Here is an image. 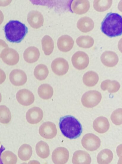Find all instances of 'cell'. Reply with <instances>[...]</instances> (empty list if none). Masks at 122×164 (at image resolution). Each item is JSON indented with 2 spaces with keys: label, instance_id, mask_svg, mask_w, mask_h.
Segmentation results:
<instances>
[{
  "label": "cell",
  "instance_id": "6da1fadb",
  "mask_svg": "<svg viewBox=\"0 0 122 164\" xmlns=\"http://www.w3.org/2000/svg\"><path fill=\"white\" fill-rule=\"evenodd\" d=\"M62 134L70 139L79 137L82 131L80 122L74 116L67 115L61 117L59 124Z\"/></svg>",
  "mask_w": 122,
  "mask_h": 164
},
{
  "label": "cell",
  "instance_id": "7a4b0ae2",
  "mask_svg": "<svg viewBox=\"0 0 122 164\" xmlns=\"http://www.w3.org/2000/svg\"><path fill=\"white\" fill-rule=\"evenodd\" d=\"M101 30L110 37L120 36L122 33V18L115 13H108L102 22Z\"/></svg>",
  "mask_w": 122,
  "mask_h": 164
},
{
  "label": "cell",
  "instance_id": "3957f363",
  "mask_svg": "<svg viewBox=\"0 0 122 164\" xmlns=\"http://www.w3.org/2000/svg\"><path fill=\"white\" fill-rule=\"evenodd\" d=\"M4 30L7 40L11 42L19 43L25 36L28 28L24 24L19 21L12 20L5 26Z\"/></svg>",
  "mask_w": 122,
  "mask_h": 164
},
{
  "label": "cell",
  "instance_id": "277c9868",
  "mask_svg": "<svg viewBox=\"0 0 122 164\" xmlns=\"http://www.w3.org/2000/svg\"><path fill=\"white\" fill-rule=\"evenodd\" d=\"M102 95L96 90H90L85 93L82 96L81 102L83 105L87 108L97 105L100 102Z\"/></svg>",
  "mask_w": 122,
  "mask_h": 164
},
{
  "label": "cell",
  "instance_id": "5b68a950",
  "mask_svg": "<svg viewBox=\"0 0 122 164\" xmlns=\"http://www.w3.org/2000/svg\"><path fill=\"white\" fill-rule=\"evenodd\" d=\"M81 143L83 147L87 150L94 151L100 146L101 141L97 136L92 133H88L82 137Z\"/></svg>",
  "mask_w": 122,
  "mask_h": 164
},
{
  "label": "cell",
  "instance_id": "8992f818",
  "mask_svg": "<svg viewBox=\"0 0 122 164\" xmlns=\"http://www.w3.org/2000/svg\"><path fill=\"white\" fill-rule=\"evenodd\" d=\"M71 62L73 66L76 69L79 70L84 69L89 64V57L85 52L82 51H78L73 55Z\"/></svg>",
  "mask_w": 122,
  "mask_h": 164
},
{
  "label": "cell",
  "instance_id": "52a82bcc",
  "mask_svg": "<svg viewBox=\"0 0 122 164\" xmlns=\"http://www.w3.org/2000/svg\"><path fill=\"white\" fill-rule=\"evenodd\" d=\"M1 57L4 63L10 66L16 65L19 60L18 53L13 49L8 47L2 51Z\"/></svg>",
  "mask_w": 122,
  "mask_h": 164
},
{
  "label": "cell",
  "instance_id": "ba28073f",
  "mask_svg": "<svg viewBox=\"0 0 122 164\" xmlns=\"http://www.w3.org/2000/svg\"><path fill=\"white\" fill-rule=\"evenodd\" d=\"M39 133L42 137L48 139L54 137L57 133V129L55 124L50 121L43 123L40 126Z\"/></svg>",
  "mask_w": 122,
  "mask_h": 164
},
{
  "label": "cell",
  "instance_id": "9c48e42d",
  "mask_svg": "<svg viewBox=\"0 0 122 164\" xmlns=\"http://www.w3.org/2000/svg\"><path fill=\"white\" fill-rule=\"evenodd\" d=\"M51 68L55 74L58 76H61L65 74L68 71L69 64L65 59L59 57L55 59L52 61Z\"/></svg>",
  "mask_w": 122,
  "mask_h": 164
},
{
  "label": "cell",
  "instance_id": "30bf717a",
  "mask_svg": "<svg viewBox=\"0 0 122 164\" xmlns=\"http://www.w3.org/2000/svg\"><path fill=\"white\" fill-rule=\"evenodd\" d=\"M69 157V151L63 147L56 148L53 150L52 155V160L56 164L66 163L68 161Z\"/></svg>",
  "mask_w": 122,
  "mask_h": 164
},
{
  "label": "cell",
  "instance_id": "8fae6325",
  "mask_svg": "<svg viewBox=\"0 0 122 164\" xmlns=\"http://www.w3.org/2000/svg\"><path fill=\"white\" fill-rule=\"evenodd\" d=\"M16 98L19 104L25 106L30 105L35 100V97L33 93L26 89L19 90L16 93Z\"/></svg>",
  "mask_w": 122,
  "mask_h": 164
},
{
  "label": "cell",
  "instance_id": "7c38bea8",
  "mask_svg": "<svg viewBox=\"0 0 122 164\" xmlns=\"http://www.w3.org/2000/svg\"><path fill=\"white\" fill-rule=\"evenodd\" d=\"M9 79L11 82L15 86H21L25 84L27 80L25 73L18 69L12 70L10 73Z\"/></svg>",
  "mask_w": 122,
  "mask_h": 164
},
{
  "label": "cell",
  "instance_id": "4fadbf2b",
  "mask_svg": "<svg viewBox=\"0 0 122 164\" xmlns=\"http://www.w3.org/2000/svg\"><path fill=\"white\" fill-rule=\"evenodd\" d=\"M43 115V111L40 108L34 107L28 110L26 113V117L29 123L35 124L42 120Z\"/></svg>",
  "mask_w": 122,
  "mask_h": 164
},
{
  "label": "cell",
  "instance_id": "5bb4252c",
  "mask_svg": "<svg viewBox=\"0 0 122 164\" xmlns=\"http://www.w3.org/2000/svg\"><path fill=\"white\" fill-rule=\"evenodd\" d=\"M27 20L30 26L35 29H38L43 26L44 18L40 12L33 10L28 13Z\"/></svg>",
  "mask_w": 122,
  "mask_h": 164
},
{
  "label": "cell",
  "instance_id": "9a60e30c",
  "mask_svg": "<svg viewBox=\"0 0 122 164\" xmlns=\"http://www.w3.org/2000/svg\"><path fill=\"white\" fill-rule=\"evenodd\" d=\"M90 7V2L87 0H73L70 4L72 12L78 14H82L86 13L89 10Z\"/></svg>",
  "mask_w": 122,
  "mask_h": 164
},
{
  "label": "cell",
  "instance_id": "2e32d148",
  "mask_svg": "<svg viewBox=\"0 0 122 164\" xmlns=\"http://www.w3.org/2000/svg\"><path fill=\"white\" fill-rule=\"evenodd\" d=\"M101 61L105 66L109 67L116 65L118 61V57L116 53L111 51H106L100 56Z\"/></svg>",
  "mask_w": 122,
  "mask_h": 164
},
{
  "label": "cell",
  "instance_id": "e0dca14e",
  "mask_svg": "<svg viewBox=\"0 0 122 164\" xmlns=\"http://www.w3.org/2000/svg\"><path fill=\"white\" fill-rule=\"evenodd\" d=\"M74 41L72 38L67 35L60 36L58 39L57 46L58 49L63 52L69 51L73 48Z\"/></svg>",
  "mask_w": 122,
  "mask_h": 164
},
{
  "label": "cell",
  "instance_id": "ac0fdd59",
  "mask_svg": "<svg viewBox=\"0 0 122 164\" xmlns=\"http://www.w3.org/2000/svg\"><path fill=\"white\" fill-rule=\"evenodd\" d=\"M93 127L96 131L98 133L103 134L106 132L109 129L110 124L106 118L101 116L94 120Z\"/></svg>",
  "mask_w": 122,
  "mask_h": 164
},
{
  "label": "cell",
  "instance_id": "d6986e66",
  "mask_svg": "<svg viewBox=\"0 0 122 164\" xmlns=\"http://www.w3.org/2000/svg\"><path fill=\"white\" fill-rule=\"evenodd\" d=\"M72 163L74 164H89L91 162L90 155L86 151L79 150L74 153L72 158Z\"/></svg>",
  "mask_w": 122,
  "mask_h": 164
},
{
  "label": "cell",
  "instance_id": "ffe728a7",
  "mask_svg": "<svg viewBox=\"0 0 122 164\" xmlns=\"http://www.w3.org/2000/svg\"><path fill=\"white\" fill-rule=\"evenodd\" d=\"M40 53L38 49L34 46L27 48L23 53V58L27 62L32 63L36 62L39 59Z\"/></svg>",
  "mask_w": 122,
  "mask_h": 164
},
{
  "label": "cell",
  "instance_id": "44dd1931",
  "mask_svg": "<svg viewBox=\"0 0 122 164\" xmlns=\"http://www.w3.org/2000/svg\"><path fill=\"white\" fill-rule=\"evenodd\" d=\"M77 25L78 28L82 32L87 33L93 29L94 24L91 18L87 17H84L79 20Z\"/></svg>",
  "mask_w": 122,
  "mask_h": 164
},
{
  "label": "cell",
  "instance_id": "7402d4cb",
  "mask_svg": "<svg viewBox=\"0 0 122 164\" xmlns=\"http://www.w3.org/2000/svg\"><path fill=\"white\" fill-rule=\"evenodd\" d=\"M113 158L112 151L108 149H105L101 150L97 156V162L100 164H107L110 163Z\"/></svg>",
  "mask_w": 122,
  "mask_h": 164
},
{
  "label": "cell",
  "instance_id": "603a6c76",
  "mask_svg": "<svg viewBox=\"0 0 122 164\" xmlns=\"http://www.w3.org/2000/svg\"><path fill=\"white\" fill-rule=\"evenodd\" d=\"M100 87L103 91L107 90L109 92L113 93L118 91L120 88V85L118 82L116 80L107 79L102 82Z\"/></svg>",
  "mask_w": 122,
  "mask_h": 164
},
{
  "label": "cell",
  "instance_id": "cb8c5ba5",
  "mask_svg": "<svg viewBox=\"0 0 122 164\" xmlns=\"http://www.w3.org/2000/svg\"><path fill=\"white\" fill-rule=\"evenodd\" d=\"M83 81L87 86L91 87L95 85L99 80L98 74L93 71H90L85 73L83 77Z\"/></svg>",
  "mask_w": 122,
  "mask_h": 164
},
{
  "label": "cell",
  "instance_id": "d4e9b609",
  "mask_svg": "<svg viewBox=\"0 0 122 164\" xmlns=\"http://www.w3.org/2000/svg\"><path fill=\"white\" fill-rule=\"evenodd\" d=\"M38 93L39 97L44 100H48L52 97L53 90L52 87L47 84L40 85L38 88Z\"/></svg>",
  "mask_w": 122,
  "mask_h": 164
},
{
  "label": "cell",
  "instance_id": "484cf974",
  "mask_svg": "<svg viewBox=\"0 0 122 164\" xmlns=\"http://www.w3.org/2000/svg\"><path fill=\"white\" fill-rule=\"evenodd\" d=\"M35 150L38 155L42 159L47 158L50 154L49 146L47 143L43 141H40L37 143Z\"/></svg>",
  "mask_w": 122,
  "mask_h": 164
},
{
  "label": "cell",
  "instance_id": "4316f807",
  "mask_svg": "<svg viewBox=\"0 0 122 164\" xmlns=\"http://www.w3.org/2000/svg\"><path fill=\"white\" fill-rule=\"evenodd\" d=\"M32 153L31 147L29 144H24L18 150V155L22 160L26 161L30 159Z\"/></svg>",
  "mask_w": 122,
  "mask_h": 164
},
{
  "label": "cell",
  "instance_id": "83f0119b",
  "mask_svg": "<svg viewBox=\"0 0 122 164\" xmlns=\"http://www.w3.org/2000/svg\"><path fill=\"white\" fill-rule=\"evenodd\" d=\"M43 50L46 55H50L53 52L54 47V43L52 39L48 35H45L41 40Z\"/></svg>",
  "mask_w": 122,
  "mask_h": 164
},
{
  "label": "cell",
  "instance_id": "f1b7e54d",
  "mask_svg": "<svg viewBox=\"0 0 122 164\" xmlns=\"http://www.w3.org/2000/svg\"><path fill=\"white\" fill-rule=\"evenodd\" d=\"M49 71L45 65L40 64L37 65L35 68L34 74L35 77L39 80L45 79L48 76Z\"/></svg>",
  "mask_w": 122,
  "mask_h": 164
},
{
  "label": "cell",
  "instance_id": "f546056e",
  "mask_svg": "<svg viewBox=\"0 0 122 164\" xmlns=\"http://www.w3.org/2000/svg\"><path fill=\"white\" fill-rule=\"evenodd\" d=\"M76 43L81 48H87L92 47L94 43V40L91 37L88 35L81 36L76 39Z\"/></svg>",
  "mask_w": 122,
  "mask_h": 164
},
{
  "label": "cell",
  "instance_id": "4dcf8cb0",
  "mask_svg": "<svg viewBox=\"0 0 122 164\" xmlns=\"http://www.w3.org/2000/svg\"><path fill=\"white\" fill-rule=\"evenodd\" d=\"M0 157L2 162L5 164H15L17 161V156L10 151L4 152L1 153Z\"/></svg>",
  "mask_w": 122,
  "mask_h": 164
},
{
  "label": "cell",
  "instance_id": "1f68e13d",
  "mask_svg": "<svg viewBox=\"0 0 122 164\" xmlns=\"http://www.w3.org/2000/svg\"><path fill=\"white\" fill-rule=\"evenodd\" d=\"M112 0H94L93 7L95 9L99 12H103L108 9L111 6Z\"/></svg>",
  "mask_w": 122,
  "mask_h": 164
},
{
  "label": "cell",
  "instance_id": "d6a6232c",
  "mask_svg": "<svg viewBox=\"0 0 122 164\" xmlns=\"http://www.w3.org/2000/svg\"><path fill=\"white\" fill-rule=\"evenodd\" d=\"M11 118V114L9 109L5 105H0V122L7 124L10 122Z\"/></svg>",
  "mask_w": 122,
  "mask_h": 164
},
{
  "label": "cell",
  "instance_id": "836d02e7",
  "mask_svg": "<svg viewBox=\"0 0 122 164\" xmlns=\"http://www.w3.org/2000/svg\"><path fill=\"white\" fill-rule=\"evenodd\" d=\"M122 109L121 108H119L115 110L111 115L112 122L116 125H120L122 124Z\"/></svg>",
  "mask_w": 122,
  "mask_h": 164
},
{
  "label": "cell",
  "instance_id": "e575fe53",
  "mask_svg": "<svg viewBox=\"0 0 122 164\" xmlns=\"http://www.w3.org/2000/svg\"><path fill=\"white\" fill-rule=\"evenodd\" d=\"M8 47L7 44L3 40L0 39V58L2 51L4 48Z\"/></svg>",
  "mask_w": 122,
  "mask_h": 164
},
{
  "label": "cell",
  "instance_id": "d590c367",
  "mask_svg": "<svg viewBox=\"0 0 122 164\" xmlns=\"http://www.w3.org/2000/svg\"><path fill=\"white\" fill-rule=\"evenodd\" d=\"M6 75L4 71L0 69V84H2L5 80Z\"/></svg>",
  "mask_w": 122,
  "mask_h": 164
},
{
  "label": "cell",
  "instance_id": "8d00e7d4",
  "mask_svg": "<svg viewBox=\"0 0 122 164\" xmlns=\"http://www.w3.org/2000/svg\"><path fill=\"white\" fill-rule=\"evenodd\" d=\"M4 19V16L2 12L0 10V25L3 22Z\"/></svg>",
  "mask_w": 122,
  "mask_h": 164
},
{
  "label": "cell",
  "instance_id": "74e56055",
  "mask_svg": "<svg viewBox=\"0 0 122 164\" xmlns=\"http://www.w3.org/2000/svg\"><path fill=\"white\" fill-rule=\"evenodd\" d=\"M1 100H2L1 95V93L0 92V103L1 101Z\"/></svg>",
  "mask_w": 122,
  "mask_h": 164
},
{
  "label": "cell",
  "instance_id": "f35d334b",
  "mask_svg": "<svg viewBox=\"0 0 122 164\" xmlns=\"http://www.w3.org/2000/svg\"><path fill=\"white\" fill-rule=\"evenodd\" d=\"M0 146H1V142H0Z\"/></svg>",
  "mask_w": 122,
  "mask_h": 164
}]
</instances>
